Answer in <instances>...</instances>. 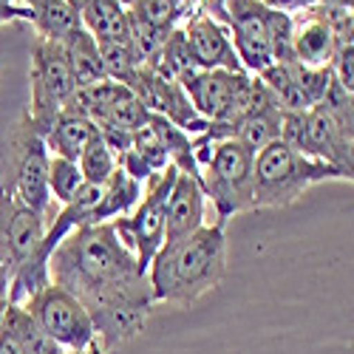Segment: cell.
Instances as JSON below:
<instances>
[{
	"label": "cell",
	"mask_w": 354,
	"mask_h": 354,
	"mask_svg": "<svg viewBox=\"0 0 354 354\" xmlns=\"http://www.w3.org/2000/svg\"><path fill=\"white\" fill-rule=\"evenodd\" d=\"M337 40L326 6H309L292 15V60L306 68H329Z\"/></svg>",
	"instance_id": "obj_12"
},
{
	"label": "cell",
	"mask_w": 354,
	"mask_h": 354,
	"mask_svg": "<svg viewBox=\"0 0 354 354\" xmlns=\"http://www.w3.org/2000/svg\"><path fill=\"white\" fill-rule=\"evenodd\" d=\"M176 176H179V170L173 165L165 167L162 173L151 176V179L142 185V198L136 207L128 216L111 221L116 239L133 252L136 267L145 275L165 241V216H167V201H170V190L176 185Z\"/></svg>",
	"instance_id": "obj_7"
},
{
	"label": "cell",
	"mask_w": 354,
	"mask_h": 354,
	"mask_svg": "<svg viewBox=\"0 0 354 354\" xmlns=\"http://www.w3.org/2000/svg\"><path fill=\"white\" fill-rule=\"evenodd\" d=\"M63 54H66V63L71 68V77L77 82V88H88V85H97L105 82V68H102V57H100V43L85 32V28H74V32L60 40Z\"/></svg>",
	"instance_id": "obj_17"
},
{
	"label": "cell",
	"mask_w": 354,
	"mask_h": 354,
	"mask_svg": "<svg viewBox=\"0 0 354 354\" xmlns=\"http://www.w3.org/2000/svg\"><path fill=\"white\" fill-rule=\"evenodd\" d=\"M193 159L198 167V187L224 227L235 213L252 210V162L255 153L235 139L193 136Z\"/></svg>",
	"instance_id": "obj_4"
},
{
	"label": "cell",
	"mask_w": 354,
	"mask_h": 354,
	"mask_svg": "<svg viewBox=\"0 0 354 354\" xmlns=\"http://www.w3.org/2000/svg\"><path fill=\"white\" fill-rule=\"evenodd\" d=\"M139 198H142V182L131 179L122 167H116L108 176V182H102V201L91 224H105V221L128 216L139 204Z\"/></svg>",
	"instance_id": "obj_19"
},
{
	"label": "cell",
	"mask_w": 354,
	"mask_h": 354,
	"mask_svg": "<svg viewBox=\"0 0 354 354\" xmlns=\"http://www.w3.org/2000/svg\"><path fill=\"white\" fill-rule=\"evenodd\" d=\"M46 235V216L26 207L17 201L3 185H0V258H3L12 272L20 263L35 255Z\"/></svg>",
	"instance_id": "obj_11"
},
{
	"label": "cell",
	"mask_w": 354,
	"mask_h": 354,
	"mask_svg": "<svg viewBox=\"0 0 354 354\" xmlns=\"http://www.w3.org/2000/svg\"><path fill=\"white\" fill-rule=\"evenodd\" d=\"M9 283H12V267L0 258V329H3V315L9 309Z\"/></svg>",
	"instance_id": "obj_25"
},
{
	"label": "cell",
	"mask_w": 354,
	"mask_h": 354,
	"mask_svg": "<svg viewBox=\"0 0 354 354\" xmlns=\"http://www.w3.org/2000/svg\"><path fill=\"white\" fill-rule=\"evenodd\" d=\"M28 77H32V102H28L26 116L40 128V133H46L48 125L57 120V113L68 102V97L77 91L63 46L37 37L32 48V71H28Z\"/></svg>",
	"instance_id": "obj_8"
},
{
	"label": "cell",
	"mask_w": 354,
	"mask_h": 354,
	"mask_svg": "<svg viewBox=\"0 0 354 354\" xmlns=\"http://www.w3.org/2000/svg\"><path fill=\"white\" fill-rule=\"evenodd\" d=\"M68 3H71V6H74V9H80V6H82V3H85V0H68Z\"/></svg>",
	"instance_id": "obj_31"
},
{
	"label": "cell",
	"mask_w": 354,
	"mask_h": 354,
	"mask_svg": "<svg viewBox=\"0 0 354 354\" xmlns=\"http://www.w3.org/2000/svg\"><path fill=\"white\" fill-rule=\"evenodd\" d=\"M120 3H122V6H125V9H131V6H133V3H136V0H120Z\"/></svg>",
	"instance_id": "obj_30"
},
{
	"label": "cell",
	"mask_w": 354,
	"mask_h": 354,
	"mask_svg": "<svg viewBox=\"0 0 354 354\" xmlns=\"http://www.w3.org/2000/svg\"><path fill=\"white\" fill-rule=\"evenodd\" d=\"M227 32L247 74H261L272 66V48L267 35V3L263 0H227Z\"/></svg>",
	"instance_id": "obj_10"
},
{
	"label": "cell",
	"mask_w": 354,
	"mask_h": 354,
	"mask_svg": "<svg viewBox=\"0 0 354 354\" xmlns=\"http://www.w3.org/2000/svg\"><path fill=\"white\" fill-rule=\"evenodd\" d=\"M28 9V23L35 26L37 37L60 43L74 28H80V9H74L68 0H20Z\"/></svg>",
	"instance_id": "obj_18"
},
{
	"label": "cell",
	"mask_w": 354,
	"mask_h": 354,
	"mask_svg": "<svg viewBox=\"0 0 354 354\" xmlns=\"http://www.w3.org/2000/svg\"><path fill=\"white\" fill-rule=\"evenodd\" d=\"M0 354H23L20 343L15 340V335L9 329H0Z\"/></svg>",
	"instance_id": "obj_28"
},
{
	"label": "cell",
	"mask_w": 354,
	"mask_h": 354,
	"mask_svg": "<svg viewBox=\"0 0 354 354\" xmlns=\"http://www.w3.org/2000/svg\"><path fill=\"white\" fill-rule=\"evenodd\" d=\"M82 173L77 167V162H68V159H60V156H51L48 162V196L54 204H68L71 196L82 187Z\"/></svg>",
	"instance_id": "obj_23"
},
{
	"label": "cell",
	"mask_w": 354,
	"mask_h": 354,
	"mask_svg": "<svg viewBox=\"0 0 354 354\" xmlns=\"http://www.w3.org/2000/svg\"><path fill=\"white\" fill-rule=\"evenodd\" d=\"M207 224V198H204L198 182L187 173L176 176V185L170 190L167 216H165V241L162 247L179 244L182 239L193 235L198 227Z\"/></svg>",
	"instance_id": "obj_14"
},
{
	"label": "cell",
	"mask_w": 354,
	"mask_h": 354,
	"mask_svg": "<svg viewBox=\"0 0 354 354\" xmlns=\"http://www.w3.org/2000/svg\"><path fill=\"white\" fill-rule=\"evenodd\" d=\"M320 182L351 185V176L275 139L263 151H258L252 162V210L289 207Z\"/></svg>",
	"instance_id": "obj_5"
},
{
	"label": "cell",
	"mask_w": 354,
	"mask_h": 354,
	"mask_svg": "<svg viewBox=\"0 0 354 354\" xmlns=\"http://www.w3.org/2000/svg\"><path fill=\"white\" fill-rule=\"evenodd\" d=\"M128 12L142 17L145 23L162 28V32H173V28H179L196 12V6L193 0H136Z\"/></svg>",
	"instance_id": "obj_21"
},
{
	"label": "cell",
	"mask_w": 354,
	"mask_h": 354,
	"mask_svg": "<svg viewBox=\"0 0 354 354\" xmlns=\"http://www.w3.org/2000/svg\"><path fill=\"white\" fill-rule=\"evenodd\" d=\"M227 275L224 227L204 224L179 244L162 247L147 267L153 304L190 309L210 295Z\"/></svg>",
	"instance_id": "obj_2"
},
{
	"label": "cell",
	"mask_w": 354,
	"mask_h": 354,
	"mask_svg": "<svg viewBox=\"0 0 354 354\" xmlns=\"http://www.w3.org/2000/svg\"><path fill=\"white\" fill-rule=\"evenodd\" d=\"M48 162L51 153L40 128L23 113L3 145V185L17 201L46 216V224L57 216V204L48 196Z\"/></svg>",
	"instance_id": "obj_6"
},
{
	"label": "cell",
	"mask_w": 354,
	"mask_h": 354,
	"mask_svg": "<svg viewBox=\"0 0 354 354\" xmlns=\"http://www.w3.org/2000/svg\"><path fill=\"white\" fill-rule=\"evenodd\" d=\"M15 20L28 23V9L20 0H0V23H15Z\"/></svg>",
	"instance_id": "obj_26"
},
{
	"label": "cell",
	"mask_w": 354,
	"mask_h": 354,
	"mask_svg": "<svg viewBox=\"0 0 354 354\" xmlns=\"http://www.w3.org/2000/svg\"><path fill=\"white\" fill-rule=\"evenodd\" d=\"M267 35L272 48V63L292 60V15L267 6Z\"/></svg>",
	"instance_id": "obj_24"
},
{
	"label": "cell",
	"mask_w": 354,
	"mask_h": 354,
	"mask_svg": "<svg viewBox=\"0 0 354 354\" xmlns=\"http://www.w3.org/2000/svg\"><path fill=\"white\" fill-rule=\"evenodd\" d=\"M66 354H111V351H105V348H100V346L94 343V346H88V348H82V351H66Z\"/></svg>",
	"instance_id": "obj_29"
},
{
	"label": "cell",
	"mask_w": 354,
	"mask_h": 354,
	"mask_svg": "<svg viewBox=\"0 0 354 354\" xmlns=\"http://www.w3.org/2000/svg\"><path fill=\"white\" fill-rule=\"evenodd\" d=\"M267 6H272V9H281V12H289V15H295V12H301V9H309V6H315L317 0H263Z\"/></svg>",
	"instance_id": "obj_27"
},
{
	"label": "cell",
	"mask_w": 354,
	"mask_h": 354,
	"mask_svg": "<svg viewBox=\"0 0 354 354\" xmlns=\"http://www.w3.org/2000/svg\"><path fill=\"white\" fill-rule=\"evenodd\" d=\"M23 309L32 315L37 326L54 343H60L66 351H82V348L97 343V329H94L91 317H88V312L63 286L48 283L28 304H23Z\"/></svg>",
	"instance_id": "obj_9"
},
{
	"label": "cell",
	"mask_w": 354,
	"mask_h": 354,
	"mask_svg": "<svg viewBox=\"0 0 354 354\" xmlns=\"http://www.w3.org/2000/svg\"><path fill=\"white\" fill-rule=\"evenodd\" d=\"M182 32H185V40L196 57L198 68H207V71L221 68V71H235V74L244 71L224 23L213 20L204 12H193L182 23Z\"/></svg>",
	"instance_id": "obj_13"
},
{
	"label": "cell",
	"mask_w": 354,
	"mask_h": 354,
	"mask_svg": "<svg viewBox=\"0 0 354 354\" xmlns=\"http://www.w3.org/2000/svg\"><path fill=\"white\" fill-rule=\"evenodd\" d=\"M3 329H9L15 335L23 354H66V348L60 343H54L23 306L9 304L6 315H3Z\"/></svg>",
	"instance_id": "obj_20"
},
{
	"label": "cell",
	"mask_w": 354,
	"mask_h": 354,
	"mask_svg": "<svg viewBox=\"0 0 354 354\" xmlns=\"http://www.w3.org/2000/svg\"><path fill=\"white\" fill-rule=\"evenodd\" d=\"M281 142L351 176L354 173L351 94L346 88H340L337 82H332L329 94L317 105H312L306 113H283Z\"/></svg>",
	"instance_id": "obj_3"
},
{
	"label": "cell",
	"mask_w": 354,
	"mask_h": 354,
	"mask_svg": "<svg viewBox=\"0 0 354 354\" xmlns=\"http://www.w3.org/2000/svg\"><path fill=\"white\" fill-rule=\"evenodd\" d=\"M48 275L88 312L97 329V346L111 354L145 332L156 306L147 275L116 239L111 221L82 224L68 232L48 258Z\"/></svg>",
	"instance_id": "obj_1"
},
{
	"label": "cell",
	"mask_w": 354,
	"mask_h": 354,
	"mask_svg": "<svg viewBox=\"0 0 354 354\" xmlns=\"http://www.w3.org/2000/svg\"><path fill=\"white\" fill-rule=\"evenodd\" d=\"M80 23L97 43H131V17L120 0H85Z\"/></svg>",
	"instance_id": "obj_15"
},
{
	"label": "cell",
	"mask_w": 354,
	"mask_h": 354,
	"mask_svg": "<svg viewBox=\"0 0 354 354\" xmlns=\"http://www.w3.org/2000/svg\"><path fill=\"white\" fill-rule=\"evenodd\" d=\"M77 167H80L85 182L102 185V182H108V176L116 170V156H113V151L108 147V142L102 136H94L91 142L85 145V151L80 153Z\"/></svg>",
	"instance_id": "obj_22"
},
{
	"label": "cell",
	"mask_w": 354,
	"mask_h": 354,
	"mask_svg": "<svg viewBox=\"0 0 354 354\" xmlns=\"http://www.w3.org/2000/svg\"><path fill=\"white\" fill-rule=\"evenodd\" d=\"M94 136H100L97 125L88 120V116L68 113V111L57 113V120L43 133L48 153L51 156H60V159H68V162H77L80 153L85 151V145L91 142Z\"/></svg>",
	"instance_id": "obj_16"
}]
</instances>
